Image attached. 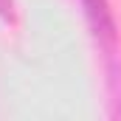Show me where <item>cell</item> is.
I'll return each instance as SVG.
<instances>
[{
  "label": "cell",
  "mask_w": 121,
  "mask_h": 121,
  "mask_svg": "<svg viewBox=\"0 0 121 121\" xmlns=\"http://www.w3.org/2000/svg\"><path fill=\"white\" fill-rule=\"evenodd\" d=\"M82 3H85V14H87V23H90L99 45H101L107 54H116L118 34H116V20H113V14H110L107 0H82Z\"/></svg>",
  "instance_id": "obj_1"
},
{
  "label": "cell",
  "mask_w": 121,
  "mask_h": 121,
  "mask_svg": "<svg viewBox=\"0 0 121 121\" xmlns=\"http://www.w3.org/2000/svg\"><path fill=\"white\" fill-rule=\"evenodd\" d=\"M11 0H0V17H6V20H11Z\"/></svg>",
  "instance_id": "obj_2"
}]
</instances>
